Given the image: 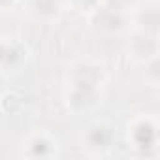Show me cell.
Segmentation results:
<instances>
[{
  "mask_svg": "<svg viewBox=\"0 0 160 160\" xmlns=\"http://www.w3.org/2000/svg\"><path fill=\"white\" fill-rule=\"evenodd\" d=\"M6 2H8V0H6Z\"/></svg>",
  "mask_w": 160,
  "mask_h": 160,
  "instance_id": "obj_1",
  "label": "cell"
}]
</instances>
